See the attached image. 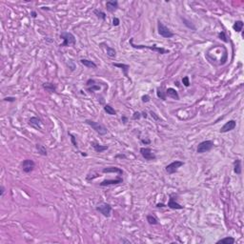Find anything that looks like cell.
Returning a JSON list of instances; mask_svg holds the SVG:
<instances>
[{"label": "cell", "mask_w": 244, "mask_h": 244, "mask_svg": "<svg viewBox=\"0 0 244 244\" xmlns=\"http://www.w3.org/2000/svg\"><path fill=\"white\" fill-rule=\"evenodd\" d=\"M130 45L135 48V49H138V50H141V49H148V50H151V51H154L155 53H158L160 54H169L170 53V51L169 50H166L164 48H161V47H157V45H153V46H148V45H136L134 44V38H131L129 41Z\"/></svg>", "instance_id": "obj_1"}, {"label": "cell", "mask_w": 244, "mask_h": 244, "mask_svg": "<svg viewBox=\"0 0 244 244\" xmlns=\"http://www.w3.org/2000/svg\"><path fill=\"white\" fill-rule=\"evenodd\" d=\"M59 36H60L61 39H63V43L59 45V47H61V48L71 46V45H76V37H74V35L71 34V32H62L60 34Z\"/></svg>", "instance_id": "obj_2"}, {"label": "cell", "mask_w": 244, "mask_h": 244, "mask_svg": "<svg viewBox=\"0 0 244 244\" xmlns=\"http://www.w3.org/2000/svg\"><path fill=\"white\" fill-rule=\"evenodd\" d=\"M85 123L89 125L90 127H92L93 130H95L99 135H107V133H108V130H107L106 127L99 122L93 121L92 119H86Z\"/></svg>", "instance_id": "obj_3"}, {"label": "cell", "mask_w": 244, "mask_h": 244, "mask_svg": "<svg viewBox=\"0 0 244 244\" xmlns=\"http://www.w3.org/2000/svg\"><path fill=\"white\" fill-rule=\"evenodd\" d=\"M157 31H158L159 35H161V36L164 37V38H172V37L175 36L174 32H172L168 27H166V26L162 23L160 20L157 21Z\"/></svg>", "instance_id": "obj_4"}, {"label": "cell", "mask_w": 244, "mask_h": 244, "mask_svg": "<svg viewBox=\"0 0 244 244\" xmlns=\"http://www.w3.org/2000/svg\"><path fill=\"white\" fill-rule=\"evenodd\" d=\"M214 147V143L213 140H204L197 145V154H204V153L211 151Z\"/></svg>", "instance_id": "obj_5"}, {"label": "cell", "mask_w": 244, "mask_h": 244, "mask_svg": "<svg viewBox=\"0 0 244 244\" xmlns=\"http://www.w3.org/2000/svg\"><path fill=\"white\" fill-rule=\"evenodd\" d=\"M184 165V162L183 161H180V160H175L173 161L172 163H170L169 165H167L165 167V171L167 172L169 175H173L175 173H177L178 171V169L182 166Z\"/></svg>", "instance_id": "obj_6"}, {"label": "cell", "mask_w": 244, "mask_h": 244, "mask_svg": "<svg viewBox=\"0 0 244 244\" xmlns=\"http://www.w3.org/2000/svg\"><path fill=\"white\" fill-rule=\"evenodd\" d=\"M140 154L142 155V157L147 161H152V160H155L157 159V155H155V153L152 151V149L150 148H146V147H142L139 150Z\"/></svg>", "instance_id": "obj_7"}, {"label": "cell", "mask_w": 244, "mask_h": 244, "mask_svg": "<svg viewBox=\"0 0 244 244\" xmlns=\"http://www.w3.org/2000/svg\"><path fill=\"white\" fill-rule=\"evenodd\" d=\"M96 210L103 214L105 217H110L111 213H112V206L109 203H101L100 205H97L96 207Z\"/></svg>", "instance_id": "obj_8"}, {"label": "cell", "mask_w": 244, "mask_h": 244, "mask_svg": "<svg viewBox=\"0 0 244 244\" xmlns=\"http://www.w3.org/2000/svg\"><path fill=\"white\" fill-rule=\"evenodd\" d=\"M21 168L24 173L29 174L34 171V169L35 168V163L32 159H25L21 163Z\"/></svg>", "instance_id": "obj_9"}, {"label": "cell", "mask_w": 244, "mask_h": 244, "mask_svg": "<svg viewBox=\"0 0 244 244\" xmlns=\"http://www.w3.org/2000/svg\"><path fill=\"white\" fill-rule=\"evenodd\" d=\"M167 206L170 208V209H173V210L184 209V207L181 206V205L177 201V196H175V195H171L170 196V199H169V202L167 204Z\"/></svg>", "instance_id": "obj_10"}, {"label": "cell", "mask_w": 244, "mask_h": 244, "mask_svg": "<svg viewBox=\"0 0 244 244\" xmlns=\"http://www.w3.org/2000/svg\"><path fill=\"white\" fill-rule=\"evenodd\" d=\"M120 183H123V178L118 175V177H116L115 179H105L102 182H100V186L101 187H107V186H112V185H118Z\"/></svg>", "instance_id": "obj_11"}, {"label": "cell", "mask_w": 244, "mask_h": 244, "mask_svg": "<svg viewBox=\"0 0 244 244\" xmlns=\"http://www.w3.org/2000/svg\"><path fill=\"white\" fill-rule=\"evenodd\" d=\"M236 127V122L235 121V120H229L228 122H226L225 124L221 127L220 133L224 134V133H228L230 131H233Z\"/></svg>", "instance_id": "obj_12"}, {"label": "cell", "mask_w": 244, "mask_h": 244, "mask_svg": "<svg viewBox=\"0 0 244 244\" xmlns=\"http://www.w3.org/2000/svg\"><path fill=\"white\" fill-rule=\"evenodd\" d=\"M102 173L103 174H111V173H115L118 174V175H122L124 174L122 169H120L118 167H115V166H110V167H106L102 169Z\"/></svg>", "instance_id": "obj_13"}, {"label": "cell", "mask_w": 244, "mask_h": 244, "mask_svg": "<svg viewBox=\"0 0 244 244\" xmlns=\"http://www.w3.org/2000/svg\"><path fill=\"white\" fill-rule=\"evenodd\" d=\"M29 125L32 127V128H34L35 130H41L42 120L39 118H36V116H32V118L29 119Z\"/></svg>", "instance_id": "obj_14"}, {"label": "cell", "mask_w": 244, "mask_h": 244, "mask_svg": "<svg viewBox=\"0 0 244 244\" xmlns=\"http://www.w3.org/2000/svg\"><path fill=\"white\" fill-rule=\"evenodd\" d=\"M113 66H115V67H118L119 68V69H121V71H123V74H124V76H126L127 78L131 80V78H130V76H129V70H130V65L128 64H124V63H113L112 64Z\"/></svg>", "instance_id": "obj_15"}, {"label": "cell", "mask_w": 244, "mask_h": 244, "mask_svg": "<svg viewBox=\"0 0 244 244\" xmlns=\"http://www.w3.org/2000/svg\"><path fill=\"white\" fill-rule=\"evenodd\" d=\"M106 9L109 12H115L118 9V2L116 0H111L107 1L106 3Z\"/></svg>", "instance_id": "obj_16"}, {"label": "cell", "mask_w": 244, "mask_h": 244, "mask_svg": "<svg viewBox=\"0 0 244 244\" xmlns=\"http://www.w3.org/2000/svg\"><path fill=\"white\" fill-rule=\"evenodd\" d=\"M91 144H92L93 150H95L96 153H99V154L100 153H103V152L107 151V150L109 149L108 145H101V144H99V143H97L96 141H93Z\"/></svg>", "instance_id": "obj_17"}, {"label": "cell", "mask_w": 244, "mask_h": 244, "mask_svg": "<svg viewBox=\"0 0 244 244\" xmlns=\"http://www.w3.org/2000/svg\"><path fill=\"white\" fill-rule=\"evenodd\" d=\"M166 96L168 97H171V98H173L175 100H179V95H178L177 91L174 89V88H168V89H166Z\"/></svg>", "instance_id": "obj_18"}, {"label": "cell", "mask_w": 244, "mask_h": 244, "mask_svg": "<svg viewBox=\"0 0 244 244\" xmlns=\"http://www.w3.org/2000/svg\"><path fill=\"white\" fill-rule=\"evenodd\" d=\"M42 88L46 91V92L49 93H55L56 92V86H55L54 83L52 82H45L42 84Z\"/></svg>", "instance_id": "obj_19"}, {"label": "cell", "mask_w": 244, "mask_h": 244, "mask_svg": "<svg viewBox=\"0 0 244 244\" xmlns=\"http://www.w3.org/2000/svg\"><path fill=\"white\" fill-rule=\"evenodd\" d=\"M80 63L84 65L86 68H89V69H97V65L93 62L92 60H89V59H85V58H82V59L80 60Z\"/></svg>", "instance_id": "obj_20"}, {"label": "cell", "mask_w": 244, "mask_h": 244, "mask_svg": "<svg viewBox=\"0 0 244 244\" xmlns=\"http://www.w3.org/2000/svg\"><path fill=\"white\" fill-rule=\"evenodd\" d=\"M100 45H103V46H104V48H105V51H106V54H107V55H108L109 57L113 58V57L116 56V51L113 48L108 46V45L105 44V43H101Z\"/></svg>", "instance_id": "obj_21"}, {"label": "cell", "mask_w": 244, "mask_h": 244, "mask_svg": "<svg viewBox=\"0 0 244 244\" xmlns=\"http://www.w3.org/2000/svg\"><path fill=\"white\" fill-rule=\"evenodd\" d=\"M234 172L236 175L241 174V160L239 158L234 161Z\"/></svg>", "instance_id": "obj_22"}, {"label": "cell", "mask_w": 244, "mask_h": 244, "mask_svg": "<svg viewBox=\"0 0 244 244\" xmlns=\"http://www.w3.org/2000/svg\"><path fill=\"white\" fill-rule=\"evenodd\" d=\"M236 242V239H234L232 236H226V237H223V239H219V241L217 243L219 244V243H223V244H234Z\"/></svg>", "instance_id": "obj_23"}, {"label": "cell", "mask_w": 244, "mask_h": 244, "mask_svg": "<svg viewBox=\"0 0 244 244\" xmlns=\"http://www.w3.org/2000/svg\"><path fill=\"white\" fill-rule=\"evenodd\" d=\"M93 14H95L97 18H99V19H101V20H106V18H107V15L104 12H102L101 10H98V9H95L93 10Z\"/></svg>", "instance_id": "obj_24"}, {"label": "cell", "mask_w": 244, "mask_h": 244, "mask_svg": "<svg viewBox=\"0 0 244 244\" xmlns=\"http://www.w3.org/2000/svg\"><path fill=\"white\" fill-rule=\"evenodd\" d=\"M35 148H36L37 152H38V154H39V155H44V157H46V155H48V153H47V149H46V147H45L44 145H42V144H39V143H37V144L35 145Z\"/></svg>", "instance_id": "obj_25"}, {"label": "cell", "mask_w": 244, "mask_h": 244, "mask_svg": "<svg viewBox=\"0 0 244 244\" xmlns=\"http://www.w3.org/2000/svg\"><path fill=\"white\" fill-rule=\"evenodd\" d=\"M243 22L241 20H237L236 21L235 23H234L233 25V29H234V31L236 32H242V29H243Z\"/></svg>", "instance_id": "obj_26"}, {"label": "cell", "mask_w": 244, "mask_h": 244, "mask_svg": "<svg viewBox=\"0 0 244 244\" xmlns=\"http://www.w3.org/2000/svg\"><path fill=\"white\" fill-rule=\"evenodd\" d=\"M146 219H147L148 223L150 224V225H157V224L159 223L157 217H155V216H153V214H147Z\"/></svg>", "instance_id": "obj_27"}, {"label": "cell", "mask_w": 244, "mask_h": 244, "mask_svg": "<svg viewBox=\"0 0 244 244\" xmlns=\"http://www.w3.org/2000/svg\"><path fill=\"white\" fill-rule=\"evenodd\" d=\"M103 109L110 115H116V111L113 109L111 105H109V104H106V105H104Z\"/></svg>", "instance_id": "obj_28"}, {"label": "cell", "mask_w": 244, "mask_h": 244, "mask_svg": "<svg viewBox=\"0 0 244 244\" xmlns=\"http://www.w3.org/2000/svg\"><path fill=\"white\" fill-rule=\"evenodd\" d=\"M157 96L158 98H160V99H162V100H166V99H167L166 92H164V90H163V88H162V87L157 88Z\"/></svg>", "instance_id": "obj_29"}, {"label": "cell", "mask_w": 244, "mask_h": 244, "mask_svg": "<svg viewBox=\"0 0 244 244\" xmlns=\"http://www.w3.org/2000/svg\"><path fill=\"white\" fill-rule=\"evenodd\" d=\"M87 90H88V92H90V93H93V92H96V91H99V90H100V86H99V85H97L96 83H95V84H93V85L88 87V88H87Z\"/></svg>", "instance_id": "obj_30"}, {"label": "cell", "mask_w": 244, "mask_h": 244, "mask_svg": "<svg viewBox=\"0 0 244 244\" xmlns=\"http://www.w3.org/2000/svg\"><path fill=\"white\" fill-rule=\"evenodd\" d=\"M219 38L220 40H222L223 42H225V43H228V37H227V35L225 34V32H220L219 34Z\"/></svg>", "instance_id": "obj_31"}, {"label": "cell", "mask_w": 244, "mask_h": 244, "mask_svg": "<svg viewBox=\"0 0 244 244\" xmlns=\"http://www.w3.org/2000/svg\"><path fill=\"white\" fill-rule=\"evenodd\" d=\"M69 135L71 136V144H73V146L74 148H78V146H77V142H76V135H73L71 133H69Z\"/></svg>", "instance_id": "obj_32"}, {"label": "cell", "mask_w": 244, "mask_h": 244, "mask_svg": "<svg viewBox=\"0 0 244 244\" xmlns=\"http://www.w3.org/2000/svg\"><path fill=\"white\" fill-rule=\"evenodd\" d=\"M141 113L140 112H135L134 115H132V119L133 120H138L141 118Z\"/></svg>", "instance_id": "obj_33"}, {"label": "cell", "mask_w": 244, "mask_h": 244, "mask_svg": "<svg viewBox=\"0 0 244 244\" xmlns=\"http://www.w3.org/2000/svg\"><path fill=\"white\" fill-rule=\"evenodd\" d=\"M182 83H183V85L185 87H189L190 86V79H189V76H184L183 78H182Z\"/></svg>", "instance_id": "obj_34"}, {"label": "cell", "mask_w": 244, "mask_h": 244, "mask_svg": "<svg viewBox=\"0 0 244 244\" xmlns=\"http://www.w3.org/2000/svg\"><path fill=\"white\" fill-rule=\"evenodd\" d=\"M3 100L4 101H7V102H14L15 100H16V97H14V96H6L3 98Z\"/></svg>", "instance_id": "obj_35"}, {"label": "cell", "mask_w": 244, "mask_h": 244, "mask_svg": "<svg viewBox=\"0 0 244 244\" xmlns=\"http://www.w3.org/2000/svg\"><path fill=\"white\" fill-rule=\"evenodd\" d=\"M150 99H151V97H150V96H148V95H144L141 96V100L143 103H148L150 101Z\"/></svg>", "instance_id": "obj_36"}, {"label": "cell", "mask_w": 244, "mask_h": 244, "mask_svg": "<svg viewBox=\"0 0 244 244\" xmlns=\"http://www.w3.org/2000/svg\"><path fill=\"white\" fill-rule=\"evenodd\" d=\"M150 115H151V116L155 120V121H159V120H160V118H159V116H158L155 112H153V111H151V112H150Z\"/></svg>", "instance_id": "obj_37"}, {"label": "cell", "mask_w": 244, "mask_h": 244, "mask_svg": "<svg viewBox=\"0 0 244 244\" xmlns=\"http://www.w3.org/2000/svg\"><path fill=\"white\" fill-rule=\"evenodd\" d=\"M120 24V20L118 17H113V26H115V27H118Z\"/></svg>", "instance_id": "obj_38"}, {"label": "cell", "mask_w": 244, "mask_h": 244, "mask_svg": "<svg viewBox=\"0 0 244 244\" xmlns=\"http://www.w3.org/2000/svg\"><path fill=\"white\" fill-rule=\"evenodd\" d=\"M5 192H6L5 187L3 186V185H1V186H0V197H3V196H4Z\"/></svg>", "instance_id": "obj_39"}, {"label": "cell", "mask_w": 244, "mask_h": 244, "mask_svg": "<svg viewBox=\"0 0 244 244\" xmlns=\"http://www.w3.org/2000/svg\"><path fill=\"white\" fill-rule=\"evenodd\" d=\"M115 158H123V159H126L127 157H126V155H124V154H119V155H116L115 157Z\"/></svg>", "instance_id": "obj_40"}, {"label": "cell", "mask_w": 244, "mask_h": 244, "mask_svg": "<svg viewBox=\"0 0 244 244\" xmlns=\"http://www.w3.org/2000/svg\"><path fill=\"white\" fill-rule=\"evenodd\" d=\"M121 121L124 123V124H126V123L128 122V118H127V116H125V115H123L122 118H121Z\"/></svg>", "instance_id": "obj_41"}, {"label": "cell", "mask_w": 244, "mask_h": 244, "mask_svg": "<svg viewBox=\"0 0 244 244\" xmlns=\"http://www.w3.org/2000/svg\"><path fill=\"white\" fill-rule=\"evenodd\" d=\"M141 142L143 144H150L151 143V140L150 139H141Z\"/></svg>", "instance_id": "obj_42"}, {"label": "cell", "mask_w": 244, "mask_h": 244, "mask_svg": "<svg viewBox=\"0 0 244 244\" xmlns=\"http://www.w3.org/2000/svg\"><path fill=\"white\" fill-rule=\"evenodd\" d=\"M167 206V205H165L164 203H157V208H164V207H166Z\"/></svg>", "instance_id": "obj_43"}, {"label": "cell", "mask_w": 244, "mask_h": 244, "mask_svg": "<svg viewBox=\"0 0 244 244\" xmlns=\"http://www.w3.org/2000/svg\"><path fill=\"white\" fill-rule=\"evenodd\" d=\"M31 15H32V18H36V17H37V14H36V12H31Z\"/></svg>", "instance_id": "obj_44"}, {"label": "cell", "mask_w": 244, "mask_h": 244, "mask_svg": "<svg viewBox=\"0 0 244 244\" xmlns=\"http://www.w3.org/2000/svg\"><path fill=\"white\" fill-rule=\"evenodd\" d=\"M141 115H142V118H148V115H147V113H146V112H142V113H141Z\"/></svg>", "instance_id": "obj_45"}, {"label": "cell", "mask_w": 244, "mask_h": 244, "mask_svg": "<svg viewBox=\"0 0 244 244\" xmlns=\"http://www.w3.org/2000/svg\"><path fill=\"white\" fill-rule=\"evenodd\" d=\"M120 241H121V242H126V243H131V242H130V240H127V239H120Z\"/></svg>", "instance_id": "obj_46"}, {"label": "cell", "mask_w": 244, "mask_h": 244, "mask_svg": "<svg viewBox=\"0 0 244 244\" xmlns=\"http://www.w3.org/2000/svg\"><path fill=\"white\" fill-rule=\"evenodd\" d=\"M175 85H177V87L179 86V82H178V81H177V82H175Z\"/></svg>", "instance_id": "obj_47"}, {"label": "cell", "mask_w": 244, "mask_h": 244, "mask_svg": "<svg viewBox=\"0 0 244 244\" xmlns=\"http://www.w3.org/2000/svg\"><path fill=\"white\" fill-rule=\"evenodd\" d=\"M81 155H84V157H86V155H87V154H85V153H82V154H81Z\"/></svg>", "instance_id": "obj_48"}]
</instances>
